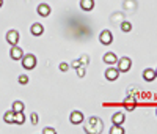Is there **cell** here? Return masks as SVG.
Instances as JSON below:
<instances>
[{
    "label": "cell",
    "instance_id": "cell-1",
    "mask_svg": "<svg viewBox=\"0 0 157 134\" xmlns=\"http://www.w3.org/2000/svg\"><path fill=\"white\" fill-rule=\"evenodd\" d=\"M21 60H22V66L25 70H33L36 66V57L33 54H27V55H24Z\"/></svg>",
    "mask_w": 157,
    "mask_h": 134
},
{
    "label": "cell",
    "instance_id": "cell-2",
    "mask_svg": "<svg viewBox=\"0 0 157 134\" xmlns=\"http://www.w3.org/2000/svg\"><path fill=\"white\" fill-rule=\"evenodd\" d=\"M118 63V71L120 73H126L130 70V66H132V60H130L129 57H121L120 62H116Z\"/></svg>",
    "mask_w": 157,
    "mask_h": 134
},
{
    "label": "cell",
    "instance_id": "cell-3",
    "mask_svg": "<svg viewBox=\"0 0 157 134\" xmlns=\"http://www.w3.org/2000/svg\"><path fill=\"white\" fill-rule=\"evenodd\" d=\"M19 38H21V35H19L17 30H10V32L6 33V41H8L11 46H16V44L19 43Z\"/></svg>",
    "mask_w": 157,
    "mask_h": 134
},
{
    "label": "cell",
    "instance_id": "cell-4",
    "mask_svg": "<svg viewBox=\"0 0 157 134\" xmlns=\"http://www.w3.org/2000/svg\"><path fill=\"white\" fill-rule=\"evenodd\" d=\"M99 39H101V43H102V44H105V46L112 44V41H113L112 32H110V30H102L101 35H99Z\"/></svg>",
    "mask_w": 157,
    "mask_h": 134
},
{
    "label": "cell",
    "instance_id": "cell-5",
    "mask_svg": "<svg viewBox=\"0 0 157 134\" xmlns=\"http://www.w3.org/2000/svg\"><path fill=\"white\" fill-rule=\"evenodd\" d=\"M69 120H71V123L72 125H80L83 122V114L80 111H74L71 115H69Z\"/></svg>",
    "mask_w": 157,
    "mask_h": 134
},
{
    "label": "cell",
    "instance_id": "cell-6",
    "mask_svg": "<svg viewBox=\"0 0 157 134\" xmlns=\"http://www.w3.org/2000/svg\"><path fill=\"white\" fill-rule=\"evenodd\" d=\"M22 57H24V51H22L17 44L13 46V47H11V59H13V60H21Z\"/></svg>",
    "mask_w": 157,
    "mask_h": 134
},
{
    "label": "cell",
    "instance_id": "cell-7",
    "mask_svg": "<svg viewBox=\"0 0 157 134\" xmlns=\"http://www.w3.org/2000/svg\"><path fill=\"white\" fill-rule=\"evenodd\" d=\"M118 76H120V71H118V68H107V70H105V79H107V80H116Z\"/></svg>",
    "mask_w": 157,
    "mask_h": 134
},
{
    "label": "cell",
    "instance_id": "cell-8",
    "mask_svg": "<svg viewBox=\"0 0 157 134\" xmlns=\"http://www.w3.org/2000/svg\"><path fill=\"white\" fill-rule=\"evenodd\" d=\"M30 32H32V35H35V36H39V35H43L44 33V25H41V24H33L32 27H30Z\"/></svg>",
    "mask_w": 157,
    "mask_h": 134
},
{
    "label": "cell",
    "instance_id": "cell-9",
    "mask_svg": "<svg viewBox=\"0 0 157 134\" xmlns=\"http://www.w3.org/2000/svg\"><path fill=\"white\" fill-rule=\"evenodd\" d=\"M38 14H39V16H43V18L49 16V14H50V6H49L47 3L38 5Z\"/></svg>",
    "mask_w": 157,
    "mask_h": 134
},
{
    "label": "cell",
    "instance_id": "cell-10",
    "mask_svg": "<svg viewBox=\"0 0 157 134\" xmlns=\"http://www.w3.org/2000/svg\"><path fill=\"white\" fill-rule=\"evenodd\" d=\"M157 76H155V70H151V68H148V70H145L143 71V79L145 80H148V82H152V80L155 79Z\"/></svg>",
    "mask_w": 157,
    "mask_h": 134
},
{
    "label": "cell",
    "instance_id": "cell-11",
    "mask_svg": "<svg viewBox=\"0 0 157 134\" xmlns=\"http://www.w3.org/2000/svg\"><path fill=\"white\" fill-rule=\"evenodd\" d=\"M80 8L85 11H91L94 8V0H80Z\"/></svg>",
    "mask_w": 157,
    "mask_h": 134
},
{
    "label": "cell",
    "instance_id": "cell-12",
    "mask_svg": "<svg viewBox=\"0 0 157 134\" xmlns=\"http://www.w3.org/2000/svg\"><path fill=\"white\" fill-rule=\"evenodd\" d=\"M104 62H105L107 65H115L118 62V59H116V55L113 52H107L105 55H104Z\"/></svg>",
    "mask_w": 157,
    "mask_h": 134
},
{
    "label": "cell",
    "instance_id": "cell-13",
    "mask_svg": "<svg viewBox=\"0 0 157 134\" xmlns=\"http://www.w3.org/2000/svg\"><path fill=\"white\" fill-rule=\"evenodd\" d=\"M124 114H121V112H116V114H113V117H112V122H113V125H123V122H124Z\"/></svg>",
    "mask_w": 157,
    "mask_h": 134
},
{
    "label": "cell",
    "instance_id": "cell-14",
    "mask_svg": "<svg viewBox=\"0 0 157 134\" xmlns=\"http://www.w3.org/2000/svg\"><path fill=\"white\" fill-rule=\"evenodd\" d=\"M3 120H5V122L6 123H14V111H8L5 115H3Z\"/></svg>",
    "mask_w": 157,
    "mask_h": 134
},
{
    "label": "cell",
    "instance_id": "cell-15",
    "mask_svg": "<svg viewBox=\"0 0 157 134\" xmlns=\"http://www.w3.org/2000/svg\"><path fill=\"white\" fill-rule=\"evenodd\" d=\"M24 109H25V106H24L22 101H14L13 103V111L14 112H24Z\"/></svg>",
    "mask_w": 157,
    "mask_h": 134
},
{
    "label": "cell",
    "instance_id": "cell-16",
    "mask_svg": "<svg viewBox=\"0 0 157 134\" xmlns=\"http://www.w3.org/2000/svg\"><path fill=\"white\" fill-rule=\"evenodd\" d=\"M24 122H25L24 114H22V112H14V123H17V125H24Z\"/></svg>",
    "mask_w": 157,
    "mask_h": 134
},
{
    "label": "cell",
    "instance_id": "cell-17",
    "mask_svg": "<svg viewBox=\"0 0 157 134\" xmlns=\"http://www.w3.org/2000/svg\"><path fill=\"white\" fill-rule=\"evenodd\" d=\"M110 132H112V134H123L124 129L121 128V125H115V126L110 129Z\"/></svg>",
    "mask_w": 157,
    "mask_h": 134
},
{
    "label": "cell",
    "instance_id": "cell-18",
    "mask_svg": "<svg viewBox=\"0 0 157 134\" xmlns=\"http://www.w3.org/2000/svg\"><path fill=\"white\" fill-rule=\"evenodd\" d=\"M17 80H19L21 85H25V84H29V76H27V74H21V76L17 77Z\"/></svg>",
    "mask_w": 157,
    "mask_h": 134
},
{
    "label": "cell",
    "instance_id": "cell-19",
    "mask_svg": "<svg viewBox=\"0 0 157 134\" xmlns=\"http://www.w3.org/2000/svg\"><path fill=\"white\" fill-rule=\"evenodd\" d=\"M121 30L123 32H130V30H132V24H130V22H123L121 24Z\"/></svg>",
    "mask_w": 157,
    "mask_h": 134
},
{
    "label": "cell",
    "instance_id": "cell-20",
    "mask_svg": "<svg viewBox=\"0 0 157 134\" xmlns=\"http://www.w3.org/2000/svg\"><path fill=\"white\" fill-rule=\"evenodd\" d=\"M30 122H32V125H38V114H32L30 115Z\"/></svg>",
    "mask_w": 157,
    "mask_h": 134
},
{
    "label": "cell",
    "instance_id": "cell-21",
    "mask_svg": "<svg viewBox=\"0 0 157 134\" xmlns=\"http://www.w3.org/2000/svg\"><path fill=\"white\" fill-rule=\"evenodd\" d=\"M75 70H77V76L78 77H83L85 76V68H83V66H82V68L78 66V68H75Z\"/></svg>",
    "mask_w": 157,
    "mask_h": 134
},
{
    "label": "cell",
    "instance_id": "cell-22",
    "mask_svg": "<svg viewBox=\"0 0 157 134\" xmlns=\"http://www.w3.org/2000/svg\"><path fill=\"white\" fill-rule=\"evenodd\" d=\"M68 70H69V65L68 63H64V62L60 63V71H68Z\"/></svg>",
    "mask_w": 157,
    "mask_h": 134
},
{
    "label": "cell",
    "instance_id": "cell-23",
    "mask_svg": "<svg viewBox=\"0 0 157 134\" xmlns=\"http://www.w3.org/2000/svg\"><path fill=\"white\" fill-rule=\"evenodd\" d=\"M43 132H44V134H55V129H54V128H44Z\"/></svg>",
    "mask_w": 157,
    "mask_h": 134
},
{
    "label": "cell",
    "instance_id": "cell-24",
    "mask_svg": "<svg viewBox=\"0 0 157 134\" xmlns=\"http://www.w3.org/2000/svg\"><path fill=\"white\" fill-rule=\"evenodd\" d=\"M80 65H82V62H80V60H74V62L71 63V66H72V68H78Z\"/></svg>",
    "mask_w": 157,
    "mask_h": 134
},
{
    "label": "cell",
    "instance_id": "cell-25",
    "mask_svg": "<svg viewBox=\"0 0 157 134\" xmlns=\"http://www.w3.org/2000/svg\"><path fill=\"white\" fill-rule=\"evenodd\" d=\"M80 62H82V65H86V62H88V57H86V55H83V57L80 59Z\"/></svg>",
    "mask_w": 157,
    "mask_h": 134
},
{
    "label": "cell",
    "instance_id": "cell-26",
    "mask_svg": "<svg viewBox=\"0 0 157 134\" xmlns=\"http://www.w3.org/2000/svg\"><path fill=\"white\" fill-rule=\"evenodd\" d=\"M2 5H3V0H0V8H2Z\"/></svg>",
    "mask_w": 157,
    "mask_h": 134
},
{
    "label": "cell",
    "instance_id": "cell-27",
    "mask_svg": "<svg viewBox=\"0 0 157 134\" xmlns=\"http://www.w3.org/2000/svg\"><path fill=\"white\" fill-rule=\"evenodd\" d=\"M155 76H157V70H155Z\"/></svg>",
    "mask_w": 157,
    "mask_h": 134
},
{
    "label": "cell",
    "instance_id": "cell-28",
    "mask_svg": "<svg viewBox=\"0 0 157 134\" xmlns=\"http://www.w3.org/2000/svg\"><path fill=\"white\" fill-rule=\"evenodd\" d=\"M155 114H157V111H155Z\"/></svg>",
    "mask_w": 157,
    "mask_h": 134
}]
</instances>
